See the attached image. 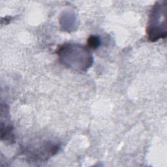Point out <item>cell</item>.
<instances>
[{"instance_id":"1","label":"cell","mask_w":167,"mask_h":167,"mask_svg":"<svg viewBox=\"0 0 167 167\" xmlns=\"http://www.w3.org/2000/svg\"><path fill=\"white\" fill-rule=\"evenodd\" d=\"M100 43V40L96 36H92L88 40V44L91 48H96Z\"/></svg>"}]
</instances>
